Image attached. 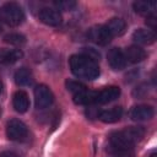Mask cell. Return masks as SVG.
Here are the masks:
<instances>
[{
	"instance_id": "obj_26",
	"label": "cell",
	"mask_w": 157,
	"mask_h": 157,
	"mask_svg": "<svg viewBox=\"0 0 157 157\" xmlns=\"http://www.w3.org/2000/svg\"><path fill=\"white\" fill-rule=\"evenodd\" d=\"M1 90H2V85H1V82H0V92H1Z\"/></svg>"
},
{
	"instance_id": "obj_3",
	"label": "cell",
	"mask_w": 157,
	"mask_h": 157,
	"mask_svg": "<svg viewBox=\"0 0 157 157\" xmlns=\"http://www.w3.org/2000/svg\"><path fill=\"white\" fill-rule=\"evenodd\" d=\"M0 21L11 27L20 26L25 21L22 7L16 2H7L0 6Z\"/></svg>"
},
{
	"instance_id": "obj_1",
	"label": "cell",
	"mask_w": 157,
	"mask_h": 157,
	"mask_svg": "<svg viewBox=\"0 0 157 157\" xmlns=\"http://www.w3.org/2000/svg\"><path fill=\"white\" fill-rule=\"evenodd\" d=\"M145 129L142 126H129L109 135V150H132L135 142L142 140Z\"/></svg>"
},
{
	"instance_id": "obj_24",
	"label": "cell",
	"mask_w": 157,
	"mask_h": 157,
	"mask_svg": "<svg viewBox=\"0 0 157 157\" xmlns=\"http://www.w3.org/2000/svg\"><path fill=\"white\" fill-rule=\"evenodd\" d=\"M146 23H147L151 28H156V16H155V13L147 16V18H146Z\"/></svg>"
},
{
	"instance_id": "obj_8",
	"label": "cell",
	"mask_w": 157,
	"mask_h": 157,
	"mask_svg": "<svg viewBox=\"0 0 157 157\" xmlns=\"http://www.w3.org/2000/svg\"><path fill=\"white\" fill-rule=\"evenodd\" d=\"M39 20L48 26H59L61 23V15L56 9H50V7H44L39 11L38 15Z\"/></svg>"
},
{
	"instance_id": "obj_18",
	"label": "cell",
	"mask_w": 157,
	"mask_h": 157,
	"mask_svg": "<svg viewBox=\"0 0 157 157\" xmlns=\"http://www.w3.org/2000/svg\"><path fill=\"white\" fill-rule=\"evenodd\" d=\"M132 6H134V10L137 13L148 16V15L153 13V11L156 9V2L155 1H142V0H139V1H135L132 4Z\"/></svg>"
},
{
	"instance_id": "obj_25",
	"label": "cell",
	"mask_w": 157,
	"mask_h": 157,
	"mask_svg": "<svg viewBox=\"0 0 157 157\" xmlns=\"http://www.w3.org/2000/svg\"><path fill=\"white\" fill-rule=\"evenodd\" d=\"M0 157H21V156L12 151H5V152L0 153Z\"/></svg>"
},
{
	"instance_id": "obj_20",
	"label": "cell",
	"mask_w": 157,
	"mask_h": 157,
	"mask_svg": "<svg viewBox=\"0 0 157 157\" xmlns=\"http://www.w3.org/2000/svg\"><path fill=\"white\" fill-rule=\"evenodd\" d=\"M4 40L12 45H23L26 43V37L21 33H9L4 37Z\"/></svg>"
},
{
	"instance_id": "obj_15",
	"label": "cell",
	"mask_w": 157,
	"mask_h": 157,
	"mask_svg": "<svg viewBox=\"0 0 157 157\" xmlns=\"http://www.w3.org/2000/svg\"><path fill=\"white\" fill-rule=\"evenodd\" d=\"M124 55H125V59H126V61H130V63H140V61H142L145 58H146V52H145V49H142L140 45H130V47H128L126 48V50H125V53H124Z\"/></svg>"
},
{
	"instance_id": "obj_12",
	"label": "cell",
	"mask_w": 157,
	"mask_h": 157,
	"mask_svg": "<svg viewBox=\"0 0 157 157\" xmlns=\"http://www.w3.org/2000/svg\"><path fill=\"white\" fill-rule=\"evenodd\" d=\"M23 56V53L20 49H7V48H0V64L10 65L16 63Z\"/></svg>"
},
{
	"instance_id": "obj_11",
	"label": "cell",
	"mask_w": 157,
	"mask_h": 157,
	"mask_svg": "<svg viewBox=\"0 0 157 157\" xmlns=\"http://www.w3.org/2000/svg\"><path fill=\"white\" fill-rule=\"evenodd\" d=\"M12 104H13V108L16 112L18 113H25L28 110L29 108V98H28V94L20 90V91H16L13 97H12Z\"/></svg>"
},
{
	"instance_id": "obj_13",
	"label": "cell",
	"mask_w": 157,
	"mask_h": 157,
	"mask_svg": "<svg viewBox=\"0 0 157 157\" xmlns=\"http://www.w3.org/2000/svg\"><path fill=\"white\" fill-rule=\"evenodd\" d=\"M132 39L134 42H136L137 44H152L156 40V34L150 31V29H145V28H139L132 33ZM136 44V45H137Z\"/></svg>"
},
{
	"instance_id": "obj_19",
	"label": "cell",
	"mask_w": 157,
	"mask_h": 157,
	"mask_svg": "<svg viewBox=\"0 0 157 157\" xmlns=\"http://www.w3.org/2000/svg\"><path fill=\"white\" fill-rule=\"evenodd\" d=\"M13 78H15V82L17 86H26V85L31 83V81H32V72L27 67H20L15 72Z\"/></svg>"
},
{
	"instance_id": "obj_17",
	"label": "cell",
	"mask_w": 157,
	"mask_h": 157,
	"mask_svg": "<svg viewBox=\"0 0 157 157\" xmlns=\"http://www.w3.org/2000/svg\"><path fill=\"white\" fill-rule=\"evenodd\" d=\"M107 29L109 31V33L112 34V37L114 36H121L124 32H125V28H126V23L123 18H119V17H113L108 21V23L105 25Z\"/></svg>"
},
{
	"instance_id": "obj_5",
	"label": "cell",
	"mask_w": 157,
	"mask_h": 157,
	"mask_svg": "<svg viewBox=\"0 0 157 157\" xmlns=\"http://www.w3.org/2000/svg\"><path fill=\"white\" fill-rule=\"evenodd\" d=\"M87 37L90 40H92L98 45H107L113 38L109 31L107 29L105 25H97L91 27L87 32Z\"/></svg>"
},
{
	"instance_id": "obj_27",
	"label": "cell",
	"mask_w": 157,
	"mask_h": 157,
	"mask_svg": "<svg viewBox=\"0 0 157 157\" xmlns=\"http://www.w3.org/2000/svg\"><path fill=\"white\" fill-rule=\"evenodd\" d=\"M0 32H1V27H0Z\"/></svg>"
},
{
	"instance_id": "obj_7",
	"label": "cell",
	"mask_w": 157,
	"mask_h": 157,
	"mask_svg": "<svg viewBox=\"0 0 157 157\" xmlns=\"http://www.w3.org/2000/svg\"><path fill=\"white\" fill-rule=\"evenodd\" d=\"M120 96V88L118 86H108L101 91H97L94 104H107L115 101Z\"/></svg>"
},
{
	"instance_id": "obj_14",
	"label": "cell",
	"mask_w": 157,
	"mask_h": 157,
	"mask_svg": "<svg viewBox=\"0 0 157 157\" xmlns=\"http://www.w3.org/2000/svg\"><path fill=\"white\" fill-rule=\"evenodd\" d=\"M123 115V108L121 107H113L110 109L107 110H102L98 114V119L103 123L110 124V123H115L118 121Z\"/></svg>"
},
{
	"instance_id": "obj_22",
	"label": "cell",
	"mask_w": 157,
	"mask_h": 157,
	"mask_svg": "<svg viewBox=\"0 0 157 157\" xmlns=\"http://www.w3.org/2000/svg\"><path fill=\"white\" fill-rule=\"evenodd\" d=\"M54 5L56 6V10H63V11H70L72 9L76 7V2L72 0H61V1H56L54 2Z\"/></svg>"
},
{
	"instance_id": "obj_10",
	"label": "cell",
	"mask_w": 157,
	"mask_h": 157,
	"mask_svg": "<svg viewBox=\"0 0 157 157\" xmlns=\"http://www.w3.org/2000/svg\"><path fill=\"white\" fill-rule=\"evenodd\" d=\"M107 59H108V63L110 65V67L113 70H123L125 66H126V59H125V55L124 53L119 49V48H112L108 54H107Z\"/></svg>"
},
{
	"instance_id": "obj_16",
	"label": "cell",
	"mask_w": 157,
	"mask_h": 157,
	"mask_svg": "<svg viewBox=\"0 0 157 157\" xmlns=\"http://www.w3.org/2000/svg\"><path fill=\"white\" fill-rule=\"evenodd\" d=\"M97 91H88L87 88L83 91H80L74 94V102L80 105H91L94 104Z\"/></svg>"
},
{
	"instance_id": "obj_4",
	"label": "cell",
	"mask_w": 157,
	"mask_h": 157,
	"mask_svg": "<svg viewBox=\"0 0 157 157\" xmlns=\"http://www.w3.org/2000/svg\"><path fill=\"white\" fill-rule=\"evenodd\" d=\"M6 136L11 141H22L28 136V129L23 121L13 118L6 124Z\"/></svg>"
},
{
	"instance_id": "obj_2",
	"label": "cell",
	"mask_w": 157,
	"mask_h": 157,
	"mask_svg": "<svg viewBox=\"0 0 157 157\" xmlns=\"http://www.w3.org/2000/svg\"><path fill=\"white\" fill-rule=\"evenodd\" d=\"M72 74L83 80H94L99 76L98 63L86 54H75L69 60Z\"/></svg>"
},
{
	"instance_id": "obj_21",
	"label": "cell",
	"mask_w": 157,
	"mask_h": 157,
	"mask_svg": "<svg viewBox=\"0 0 157 157\" xmlns=\"http://www.w3.org/2000/svg\"><path fill=\"white\" fill-rule=\"evenodd\" d=\"M65 85H66L67 91L72 92L74 94H75V93H77V92H80V91L86 90V86H85V85L80 83L78 81H74V80H66Z\"/></svg>"
},
{
	"instance_id": "obj_9",
	"label": "cell",
	"mask_w": 157,
	"mask_h": 157,
	"mask_svg": "<svg viewBox=\"0 0 157 157\" xmlns=\"http://www.w3.org/2000/svg\"><path fill=\"white\" fill-rule=\"evenodd\" d=\"M155 114V110L151 105H147V104H139V105H135L130 109L129 112V115L132 120L135 121H142V120H148L153 117Z\"/></svg>"
},
{
	"instance_id": "obj_6",
	"label": "cell",
	"mask_w": 157,
	"mask_h": 157,
	"mask_svg": "<svg viewBox=\"0 0 157 157\" xmlns=\"http://www.w3.org/2000/svg\"><path fill=\"white\" fill-rule=\"evenodd\" d=\"M54 101V96L52 90L45 85H38L34 88V102L38 109H44L52 105Z\"/></svg>"
},
{
	"instance_id": "obj_23",
	"label": "cell",
	"mask_w": 157,
	"mask_h": 157,
	"mask_svg": "<svg viewBox=\"0 0 157 157\" xmlns=\"http://www.w3.org/2000/svg\"><path fill=\"white\" fill-rule=\"evenodd\" d=\"M145 87H146V85L139 86V87L134 91V96H136V97H144V96L147 93V88H145Z\"/></svg>"
}]
</instances>
